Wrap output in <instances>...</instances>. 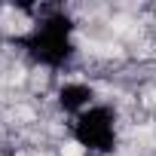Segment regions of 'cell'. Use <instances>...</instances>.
Returning <instances> with one entry per match:
<instances>
[{
	"instance_id": "cell-1",
	"label": "cell",
	"mask_w": 156,
	"mask_h": 156,
	"mask_svg": "<svg viewBox=\"0 0 156 156\" xmlns=\"http://www.w3.org/2000/svg\"><path fill=\"white\" fill-rule=\"evenodd\" d=\"M61 153H64V156H83V144H76V141H67V144L61 147Z\"/></svg>"
}]
</instances>
